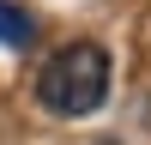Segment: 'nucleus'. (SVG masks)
Listing matches in <instances>:
<instances>
[{"label": "nucleus", "instance_id": "obj_1", "mask_svg": "<svg viewBox=\"0 0 151 145\" xmlns=\"http://www.w3.org/2000/svg\"><path fill=\"white\" fill-rule=\"evenodd\" d=\"M109 79H115V67H109V48L103 42H67L55 48V55L42 60V72H36V103L48 109V115H97V109L109 103Z\"/></svg>", "mask_w": 151, "mask_h": 145}, {"label": "nucleus", "instance_id": "obj_2", "mask_svg": "<svg viewBox=\"0 0 151 145\" xmlns=\"http://www.w3.org/2000/svg\"><path fill=\"white\" fill-rule=\"evenodd\" d=\"M36 42V18L12 0H0V48H30Z\"/></svg>", "mask_w": 151, "mask_h": 145}]
</instances>
